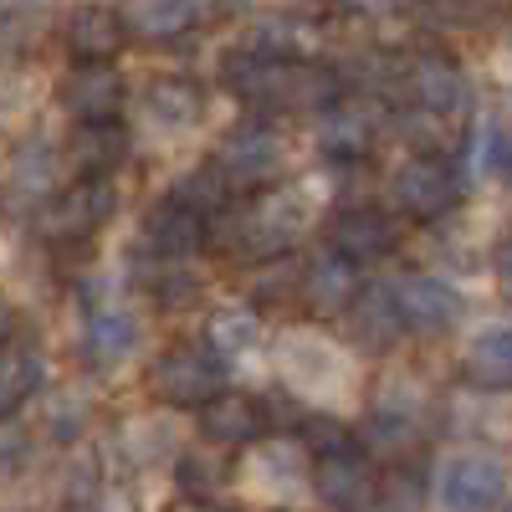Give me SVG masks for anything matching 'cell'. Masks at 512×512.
I'll return each instance as SVG.
<instances>
[{"label":"cell","instance_id":"cell-1","mask_svg":"<svg viewBox=\"0 0 512 512\" xmlns=\"http://www.w3.org/2000/svg\"><path fill=\"white\" fill-rule=\"evenodd\" d=\"M431 497L441 507H456V512L502 507V497H507V466L492 451H446L436 461Z\"/></svg>","mask_w":512,"mask_h":512},{"label":"cell","instance_id":"cell-2","mask_svg":"<svg viewBox=\"0 0 512 512\" xmlns=\"http://www.w3.org/2000/svg\"><path fill=\"white\" fill-rule=\"evenodd\" d=\"M390 200L415 221H436L461 200V175L441 154H415L390 175Z\"/></svg>","mask_w":512,"mask_h":512},{"label":"cell","instance_id":"cell-3","mask_svg":"<svg viewBox=\"0 0 512 512\" xmlns=\"http://www.w3.org/2000/svg\"><path fill=\"white\" fill-rule=\"evenodd\" d=\"M277 349H282L277 364H282V374H287V384L297 395H333V390L349 384V359L318 333L292 328V333H282Z\"/></svg>","mask_w":512,"mask_h":512},{"label":"cell","instance_id":"cell-4","mask_svg":"<svg viewBox=\"0 0 512 512\" xmlns=\"http://www.w3.org/2000/svg\"><path fill=\"white\" fill-rule=\"evenodd\" d=\"M226 384V359H216L210 349H169L154 369H149V390L164 405H200Z\"/></svg>","mask_w":512,"mask_h":512},{"label":"cell","instance_id":"cell-5","mask_svg":"<svg viewBox=\"0 0 512 512\" xmlns=\"http://www.w3.org/2000/svg\"><path fill=\"white\" fill-rule=\"evenodd\" d=\"M118 210V190L108 175H82L67 195H57L47 205V216H41V231H47L52 241H82L93 236L108 216Z\"/></svg>","mask_w":512,"mask_h":512},{"label":"cell","instance_id":"cell-6","mask_svg":"<svg viewBox=\"0 0 512 512\" xmlns=\"http://www.w3.org/2000/svg\"><path fill=\"white\" fill-rule=\"evenodd\" d=\"M241 246L246 251H256V256H277V251H287L297 236L308 231V200L297 195V190H272V195H262L246 216H241Z\"/></svg>","mask_w":512,"mask_h":512},{"label":"cell","instance_id":"cell-7","mask_svg":"<svg viewBox=\"0 0 512 512\" xmlns=\"http://www.w3.org/2000/svg\"><path fill=\"white\" fill-rule=\"evenodd\" d=\"M210 164L221 169L226 185H262V180H272L282 169V134L267 128V123H246L216 149Z\"/></svg>","mask_w":512,"mask_h":512},{"label":"cell","instance_id":"cell-8","mask_svg":"<svg viewBox=\"0 0 512 512\" xmlns=\"http://www.w3.org/2000/svg\"><path fill=\"white\" fill-rule=\"evenodd\" d=\"M395 308H400V323L420 328V333H446L456 318H461V292L436 277V272H410L400 277L395 287Z\"/></svg>","mask_w":512,"mask_h":512},{"label":"cell","instance_id":"cell-9","mask_svg":"<svg viewBox=\"0 0 512 512\" xmlns=\"http://www.w3.org/2000/svg\"><path fill=\"white\" fill-rule=\"evenodd\" d=\"M57 98L77 123H108L123 103V77L108 67V57H82V67H72L62 77Z\"/></svg>","mask_w":512,"mask_h":512},{"label":"cell","instance_id":"cell-10","mask_svg":"<svg viewBox=\"0 0 512 512\" xmlns=\"http://www.w3.org/2000/svg\"><path fill=\"white\" fill-rule=\"evenodd\" d=\"M308 482L328 507H364L374 502V472L369 461L354 451V441L318 451V466H308Z\"/></svg>","mask_w":512,"mask_h":512},{"label":"cell","instance_id":"cell-11","mask_svg":"<svg viewBox=\"0 0 512 512\" xmlns=\"http://www.w3.org/2000/svg\"><path fill=\"white\" fill-rule=\"evenodd\" d=\"M200 431L216 446H251L267 436V405H256L251 395L221 384L210 400H200Z\"/></svg>","mask_w":512,"mask_h":512},{"label":"cell","instance_id":"cell-12","mask_svg":"<svg viewBox=\"0 0 512 512\" xmlns=\"http://www.w3.org/2000/svg\"><path fill=\"white\" fill-rule=\"evenodd\" d=\"M139 338H144V328L134 313L98 303L88 313V323H82V359L93 369H118L128 354H139Z\"/></svg>","mask_w":512,"mask_h":512},{"label":"cell","instance_id":"cell-13","mask_svg":"<svg viewBox=\"0 0 512 512\" xmlns=\"http://www.w3.org/2000/svg\"><path fill=\"white\" fill-rule=\"evenodd\" d=\"M328 246H333V251H344L354 267H364V262H379V256L395 246V221L384 216V210H374V205L338 210V216H333V226H328Z\"/></svg>","mask_w":512,"mask_h":512},{"label":"cell","instance_id":"cell-14","mask_svg":"<svg viewBox=\"0 0 512 512\" xmlns=\"http://www.w3.org/2000/svg\"><path fill=\"white\" fill-rule=\"evenodd\" d=\"M139 113L154 134H185V128H195L200 113H205V93L185 77H159V82H149Z\"/></svg>","mask_w":512,"mask_h":512},{"label":"cell","instance_id":"cell-15","mask_svg":"<svg viewBox=\"0 0 512 512\" xmlns=\"http://www.w3.org/2000/svg\"><path fill=\"white\" fill-rule=\"evenodd\" d=\"M338 313L349 318V333H354L359 349H390L395 338H400V328H405L390 287H364V292H354Z\"/></svg>","mask_w":512,"mask_h":512},{"label":"cell","instance_id":"cell-16","mask_svg":"<svg viewBox=\"0 0 512 512\" xmlns=\"http://www.w3.org/2000/svg\"><path fill=\"white\" fill-rule=\"evenodd\" d=\"M420 431V400L410 384H384V395L374 400L369 420H364V441L379 446V451H395V446H410Z\"/></svg>","mask_w":512,"mask_h":512},{"label":"cell","instance_id":"cell-17","mask_svg":"<svg viewBox=\"0 0 512 512\" xmlns=\"http://www.w3.org/2000/svg\"><path fill=\"white\" fill-rule=\"evenodd\" d=\"M205 241V216H195L180 200H159L144 216V246L159 256H190Z\"/></svg>","mask_w":512,"mask_h":512},{"label":"cell","instance_id":"cell-18","mask_svg":"<svg viewBox=\"0 0 512 512\" xmlns=\"http://www.w3.org/2000/svg\"><path fill=\"white\" fill-rule=\"evenodd\" d=\"M410 98L425 113H461L466 103H472V88H466V77L446 57H420L410 67Z\"/></svg>","mask_w":512,"mask_h":512},{"label":"cell","instance_id":"cell-19","mask_svg":"<svg viewBox=\"0 0 512 512\" xmlns=\"http://www.w3.org/2000/svg\"><path fill=\"white\" fill-rule=\"evenodd\" d=\"M318 144L328 159H364L374 149V113L354 103H328L318 123Z\"/></svg>","mask_w":512,"mask_h":512},{"label":"cell","instance_id":"cell-20","mask_svg":"<svg viewBox=\"0 0 512 512\" xmlns=\"http://www.w3.org/2000/svg\"><path fill=\"white\" fill-rule=\"evenodd\" d=\"M466 374L492 395L507 390V379H512V333H507V323H482L472 333V344H466Z\"/></svg>","mask_w":512,"mask_h":512},{"label":"cell","instance_id":"cell-21","mask_svg":"<svg viewBox=\"0 0 512 512\" xmlns=\"http://www.w3.org/2000/svg\"><path fill=\"white\" fill-rule=\"evenodd\" d=\"M303 287H308V297H313V308H323V313H338L354 297V287H359V267L349 262L344 251H333V246H323L313 262H308V277H303Z\"/></svg>","mask_w":512,"mask_h":512},{"label":"cell","instance_id":"cell-22","mask_svg":"<svg viewBox=\"0 0 512 512\" xmlns=\"http://www.w3.org/2000/svg\"><path fill=\"white\" fill-rule=\"evenodd\" d=\"M200 16V0H128L123 6V26L134 31V36H149V41H169V36H180L190 31Z\"/></svg>","mask_w":512,"mask_h":512},{"label":"cell","instance_id":"cell-23","mask_svg":"<svg viewBox=\"0 0 512 512\" xmlns=\"http://www.w3.org/2000/svg\"><path fill=\"white\" fill-rule=\"evenodd\" d=\"M123 446L139 466H159V461H175L180 456V420L175 415H139L128 420Z\"/></svg>","mask_w":512,"mask_h":512},{"label":"cell","instance_id":"cell-24","mask_svg":"<svg viewBox=\"0 0 512 512\" xmlns=\"http://www.w3.org/2000/svg\"><path fill=\"white\" fill-rule=\"evenodd\" d=\"M466 169H472L477 185L507 175V123L497 113H477L472 139H466Z\"/></svg>","mask_w":512,"mask_h":512},{"label":"cell","instance_id":"cell-25","mask_svg":"<svg viewBox=\"0 0 512 512\" xmlns=\"http://www.w3.org/2000/svg\"><path fill=\"white\" fill-rule=\"evenodd\" d=\"M128 154V139L123 128L108 118V123H82V134L72 139V164L82 175H113Z\"/></svg>","mask_w":512,"mask_h":512},{"label":"cell","instance_id":"cell-26","mask_svg":"<svg viewBox=\"0 0 512 512\" xmlns=\"http://www.w3.org/2000/svg\"><path fill=\"white\" fill-rule=\"evenodd\" d=\"M123 41V21L103 6H82L67 16V47L77 57H113Z\"/></svg>","mask_w":512,"mask_h":512},{"label":"cell","instance_id":"cell-27","mask_svg":"<svg viewBox=\"0 0 512 512\" xmlns=\"http://www.w3.org/2000/svg\"><path fill=\"white\" fill-rule=\"evenodd\" d=\"M210 354L216 359H246L256 354V344H262V318H256L251 308H221L216 318H210Z\"/></svg>","mask_w":512,"mask_h":512},{"label":"cell","instance_id":"cell-28","mask_svg":"<svg viewBox=\"0 0 512 512\" xmlns=\"http://www.w3.org/2000/svg\"><path fill=\"white\" fill-rule=\"evenodd\" d=\"M41 354L36 349H16L11 338L0 344V415H11L26 395L41 390Z\"/></svg>","mask_w":512,"mask_h":512},{"label":"cell","instance_id":"cell-29","mask_svg":"<svg viewBox=\"0 0 512 512\" xmlns=\"http://www.w3.org/2000/svg\"><path fill=\"white\" fill-rule=\"evenodd\" d=\"M47 26V0H0V47L16 52Z\"/></svg>","mask_w":512,"mask_h":512},{"label":"cell","instance_id":"cell-30","mask_svg":"<svg viewBox=\"0 0 512 512\" xmlns=\"http://www.w3.org/2000/svg\"><path fill=\"white\" fill-rule=\"evenodd\" d=\"M57 185V154L52 149H41V144H31V149H21L16 159H11V190L16 195H47Z\"/></svg>","mask_w":512,"mask_h":512},{"label":"cell","instance_id":"cell-31","mask_svg":"<svg viewBox=\"0 0 512 512\" xmlns=\"http://www.w3.org/2000/svg\"><path fill=\"white\" fill-rule=\"evenodd\" d=\"M262 472H267V487L272 492H297L308 482V456L297 451L292 441H272V446H262Z\"/></svg>","mask_w":512,"mask_h":512},{"label":"cell","instance_id":"cell-32","mask_svg":"<svg viewBox=\"0 0 512 512\" xmlns=\"http://www.w3.org/2000/svg\"><path fill=\"white\" fill-rule=\"evenodd\" d=\"M226 180H221V169L216 164H205V169H195V175H185L180 185H175V195L169 200H180V205H190L195 216H216V210L226 205Z\"/></svg>","mask_w":512,"mask_h":512},{"label":"cell","instance_id":"cell-33","mask_svg":"<svg viewBox=\"0 0 512 512\" xmlns=\"http://www.w3.org/2000/svg\"><path fill=\"white\" fill-rule=\"evenodd\" d=\"M88 415H93V405L82 395H52L47 400V436L52 441H77L82 431H88Z\"/></svg>","mask_w":512,"mask_h":512},{"label":"cell","instance_id":"cell-34","mask_svg":"<svg viewBox=\"0 0 512 512\" xmlns=\"http://www.w3.org/2000/svg\"><path fill=\"white\" fill-rule=\"evenodd\" d=\"M36 461V446L21 425H0V482H21Z\"/></svg>","mask_w":512,"mask_h":512},{"label":"cell","instance_id":"cell-35","mask_svg":"<svg viewBox=\"0 0 512 512\" xmlns=\"http://www.w3.org/2000/svg\"><path fill=\"white\" fill-rule=\"evenodd\" d=\"M251 52H262V57H297L303 52V31H297V21H262L251 36Z\"/></svg>","mask_w":512,"mask_h":512},{"label":"cell","instance_id":"cell-36","mask_svg":"<svg viewBox=\"0 0 512 512\" xmlns=\"http://www.w3.org/2000/svg\"><path fill=\"white\" fill-rule=\"evenodd\" d=\"M93 482H98V477H93V461L82 456V461L72 466V492H67V497H72V502H93Z\"/></svg>","mask_w":512,"mask_h":512},{"label":"cell","instance_id":"cell-37","mask_svg":"<svg viewBox=\"0 0 512 512\" xmlns=\"http://www.w3.org/2000/svg\"><path fill=\"white\" fill-rule=\"evenodd\" d=\"M11 333H16V318H11V308H6V303H0V344H6Z\"/></svg>","mask_w":512,"mask_h":512}]
</instances>
